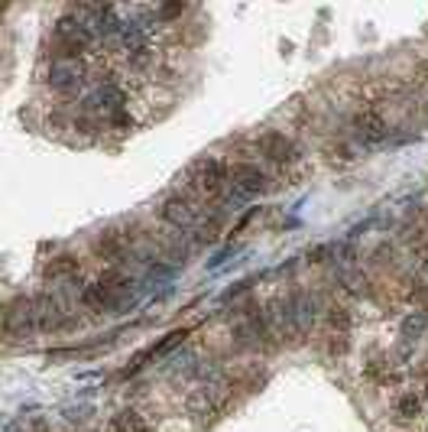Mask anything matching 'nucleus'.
I'll list each match as a JSON object with an SVG mask.
<instances>
[{"mask_svg": "<svg viewBox=\"0 0 428 432\" xmlns=\"http://www.w3.org/2000/svg\"><path fill=\"white\" fill-rule=\"evenodd\" d=\"M78 257L75 254H59L56 260H49L46 267H43V276L46 280H75V273H78Z\"/></svg>", "mask_w": 428, "mask_h": 432, "instance_id": "f8f14e48", "label": "nucleus"}, {"mask_svg": "<svg viewBox=\"0 0 428 432\" xmlns=\"http://www.w3.org/2000/svg\"><path fill=\"white\" fill-rule=\"evenodd\" d=\"M363 380L373 387H399L402 384V364H396L392 355H373L363 364Z\"/></svg>", "mask_w": 428, "mask_h": 432, "instance_id": "0eeeda50", "label": "nucleus"}, {"mask_svg": "<svg viewBox=\"0 0 428 432\" xmlns=\"http://www.w3.org/2000/svg\"><path fill=\"white\" fill-rule=\"evenodd\" d=\"M185 338H188V329H178V332H169V335H166V338H162V341H159V345H156V348H149V357H153V355H166L169 348H176V345H182V341H185Z\"/></svg>", "mask_w": 428, "mask_h": 432, "instance_id": "dca6fc26", "label": "nucleus"}, {"mask_svg": "<svg viewBox=\"0 0 428 432\" xmlns=\"http://www.w3.org/2000/svg\"><path fill=\"white\" fill-rule=\"evenodd\" d=\"M428 335V309H415V312H406L399 319V338L415 345Z\"/></svg>", "mask_w": 428, "mask_h": 432, "instance_id": "9b49d317", "label": "nucleus"}, {"mask_svg": "<svg viewBox=\"0 0 428 432\" xmlns=\"http://www.w3.org/2000/svg\"><path fill=\"white\" fill-rule=\"evenodd\" d=\"M185 182L201 192V195L211 202V198H221L227 188H231V166L217 156H198L185 172Z\"/></svg>", "mask_w": 428, "mask_h": 432, "instance_id": "f03ea898", "label": "nucleus"}, {"mask_svg": "<svg viewBox=\"0 0 428 432\" xmlns=\"http://www.w3.org/2000/svg\"><path fill=\"white\" fill-rule=\"evenodd\" d=\"M422 410H425V396L412 394V390H402V394H396V400H392V416L402 419V423H415L422 416Z\"/></svg>", "mask_w": 428, "mask_h": 432, "instance_id": "9d476101", "label": "nucleus"}, {"mask_svg": "<svg viewBox=\"0 0 428 432\" xmlns=\"http://www.w3.org/2000/svg\"><path fill=\"white\" fill-rule=\"evenodd\" d=\"M325 348H328V355L331 357H344L347 351H351V335H344V332H331Z\"/></svg>", "mask_w": 428, "mask_h": 432, "instance_id": "2eb2a0df", "label": "nucleus"}, {"mask_svg": "<svg viewBox=\"0 0 428 432\" xmlns=\"http://www.w3.org/2000/svg\"><path fill=\"white\" fill-rule=\"evenodd\" d=\"M257 150H260L270 163L282 166V170H286V166H292V163H298V156H302V153L296 150V143L289 140L286 133H280V131H266V133H263L260 140H257Z\"/></svg>", "mask_w": 428, "mask_h": 432, "instance_id": "423d86ee", "label": "nucleus"}, {"mask_svg": "<svg viewBox=\"0 0 428 432\" xmlns=\"http://www.w3.org/2000/svg\"><path fill=\"white\" fill-rule=\"evenodd\" d=\"M88 82H91V62L88 59H52L46 72V85L66 98V101H82L88 94Z\"/></svg>", "mask_w": 428, "mask_h": 432, "instance_id": "f257e3e1", "label": "nucleus"}, {"mask_svg": "<svg viewBox=\"0 0 428 432\" xmlns=\"http://www.w3.org/2000/svg\"><path fill=\"white\" fill-rule=\"evenodd\" d=\"M425 432H428V429H425Z\"/></svg>", "mask_w": 428, "mask_h": 432, "instance_id": "a211bd4d", "label": "nucleus"}, {"mask_svg": "<svg viewBox=\"0 0 428 432\" xmlns=\"http://www.w3.org/2000/svg\"><path fill=\"white\" fill-rule=\"evenodd\" d=\"M263 315H266V325H270V332H273V338H276V341L302 335V332H298V322H296V306H292V296H273L270 306L263 309Z\"/></svg>", "mask_w": 428, "mask_h": 432, "instance_id": "20e7f679", "label": "nucleus"}, {"mask_svg": "<svg viewBox=\"0 0 428 432\" xmlns=\"http://www.w3.org/2000/svg\"><path fill=\"white\" fill-rule=\"evenodd\" d=\"M270 188V176L257 170V163H234L231 166V188L221 198H253Z\"/></svg>", "mask_w": 428, "mask_h": 432, "instance_id": "7ed1b4c3", "label": "nucleus"}, {"mask_svg": "<svg viewBox=\"0 0 428 432\" xmlns=\"http://www.w3.org/2000/svg\"><path fill=\"white\" fill-rule=\"evenodd\" d=\"M182 13H185V3H159L156 7V20L162 23V27H166L169 20H178Z\"/></svg>", "mask_w": 428, "mask_h": 432, "instance_id": "f3484780", "label": "nucleus"}, {"mask_svg": "<svg viewBox=\"0 0 428 432\" xmlns=\"http://www.w3.org/2000/svg\"><path fill=\"white\" fill-rule=\"evenodd\" d=\"M325 322L331 332H344V335H351V325H354V315L344 309V306H328L325 309Z\"/></svg>", "mask_w": 428, "mask_h": 432, "instance_id": "4468645a", "label": "nucleus"}, {"mask_svg": "<svg viewBox=\"0 0 428 432\" xmlns=\"http://www.w3.org/2000/svg\"><path fill=\"white\" fill-rule=\"evenodd\" d=\"M121 66L127 75L133 78H146L156 72L159 66V49L156 46H140V49H133V52H127V56H121Z\"/></svg>", "mask_w": 428, "mask_h": 432, "instance_id": "1a4fd4ad", "label": "nucleus"}, {"mask_svg": "<svg viewBox=\"0 0 428 432\" xmlns=\"http://www.w3.org/2000/svg\"><path fill=\"white\" fill-rule=\"evenodd\" d=\"M111 432H153V429H149L143 413H137V410H121V413H114V419H111Z\"/></svg>", "mask_w": 428, "mask_h": 432, "instance_id": "ddd939ff", "label": "nucleus"}, {"mask_svg": "<svg viewBox=\"0 0 428 432\" xmlns=\"http://www.w3.org/2000/svg\"><path fill=\"white\" fill-rule=\"evenodd\" d=\"M354 133L363 143H383L390 133V124L376 107H363L360 114H354Z\"/></svg>", "mask_w": 428, "mask_h": 432, "instance_id": "6e6552de", "label": "nucleus"}, {"mask_svg": "<svg viewBox=\"0 0 428 432\" xmlns=\"http://www.w3.org/2000/svg\"><path fill=\"white\" fill-rule=\"evenodd\" d=\"M133 241H137V237L130 234V228H123V231H101V234L91 241V254L101 263H107V267H117V263L127 257Z\"/></svg>", "mask_w": 428, "mask_h": 432, "instance_id": "39448f33", "label": "nucleus"}]
</instances>
